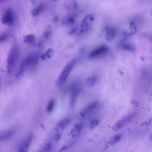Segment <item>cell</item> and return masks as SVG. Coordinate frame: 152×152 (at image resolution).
I'll use <instances>...</instances> for the list:
<instances>
[{
    "label": "cell",
    "instance_id": "cell-1",
    "mask_svg": "<svg viewBox=\"0 0 152 152\" xmlns=\"http://www.w3.org/2000/svg\"><path fill=\"white\" fill-rule=\"evenodd\" d=\"M38 60V55L36 53L24 58L20 63L18 71L16 75V78H20L29 68H34L37 65Z\"/></svg>",
    "mask_w": 152,
    "mask_h": 152
},
{
    "label": "cell",
    "instance_id": "cell-2",
    "mask_svg": "<svg viewBox=\"0 0 152 152\" xmlns=\"http://www.w3.org/2000/svg\"><path fill=\"white\" fill-rule=\"evenodd\" d=\"M19 51L18 46L16 42H14L9 52L7 60V73L10 74L15 66L18 60Z\"/></svg>",
    "mask_w": 152,
    "mask_h": 152
},
{
    "label": "cell",
    "instance_id": "cell-3",
    "mask_svg": "<svg viewBox=\"0 0 152 152\" xmlns=\"http://www.w3.org/2000/svg\"><path fill=\"white\" fill-rule=\"evenodd\" d=\"M77 61V59H73L65 65L57 79L56 85L58 87H62L65 84L69 75Z\"/></svg>",
    "mask_w": 152,
    "mask_h": 152
},
{
    "label": "cell",
    "instance_id": "cell-4",
    "mask_svg": "<svg viewBox=\"0 0 152 152\" xmlns=\"http://www.w3.org/2000/svg\"><path fill=\"white\" fill-rule=\"evenodd\" d=\"M81 85L78 83H75L72 84L70 87L71 99V105L72 107L74 106L77 98L82 91Z\"/></svg>",
    "mask_w": 152,
    "mask_h": 152
},
{
    "label": "cell",
    "instance_id": "cell-5",
    "mask_svg": "<svg viewBox=\"0 0 152 152\" xmlns=\"http://www.w3.org/2000/svg\"><path fill=\"white\" fill-rule=\"evenodd\" d=\"M135 115V114H131L118 121L112 127V131H116L122 128L131 120Z\"/></svg>",
    "mask_w": 152,
    "mask_h": 152
},
{
    "label": "cell",
    "instance_id": "cell-6",
    "mask_svg": "<svg viewBox=\"0 0 152 152\" xmlns=\"http://www.w3.org/2000/svg\"><path fill=\"white\" fill-rule=\"evenodd\" d=\"M109 48L106 46H103L92 51L89 54V58L93 59L102 56L107 53L109 52Z\"/></svg>",
    "mask_w": 152,
    "mask_h": 152
},
{
    "label": "cell",
    "instance_id": "cell-7",
    "mask_svg": "<svg viewBox=\"0 0 152 152\" xmlns=\"http://www.w3.org/2000/svg\"><path fill=\"white\" fill-rule=\"evenodd\" d=\"M14 14L11 9H7L3 17L2 22L5 25L11 26L14 23Z\"/></svg>",
    "mask_w": 152,
    "mask_h": 152
},
{
    "label": "cell",
    "instance_id": "cell-8",
    "mask_svg": "<svg viewBox=\"0 0 152 152\" xmlns=\"http://www.w3.org/2000/svg\"><path fill=\"white\" fill-rule=\"evenodd\" d=\"M33 135H30L26 139L22 145L19 149L18 152H27L33 140Z\"/></svg>",
    "mask_w": 152,
    "mask_h": 152
},
{
    "label": "cell",
    "instance_id": "cell-9",
    "mask_svg": "<svg viewBox=\"0 0 152 152\" xmlns=\"http://www.w3.org/2000/svg\"><path fill=\"white\" fill-rule=\"evenodd\" d=\"M106 38L109 41L113 40L116 34V31L114 28L107 27L106 28Z\"/></svg>",
    "mask_w": 152,
    "mask_h": 152
},
{
    "label": "cell",
    "instance_id": "cell-10",
    "mask_svg": "<svg viewBox=\"0 0 152 152\" xmlns=\"http://www.w3.org/2000/svg\"><path fill=\"white\" fill-rule=\"evenodd\" d=\"M14 132L12 131H9L1 134L0 137L1 141H6L9 140L12 138Z\"/></svg>",
    "mask_w": 152,
    "mask_h": 152
},
{
    "label": "cell",
    "instance_id": "cell-11",
    "mask_svg": "<svg viewBox=\"0 0 152 152\" xmlns=\"http://www.w3.org/2000/svg\"><path fill=\"white\" fill-rule=\"evenodd\" d=\"M55 54V51L52 49L49 48L41 56L40 58L42 60H45L48 59H50Z\"/></svg>",
    "mask_w": 152,
    "mask_h": 152
},
{
    "label": "cell",
    "instance_id": "cell-12",
    "mask_svg": "<svg viewBox=\"0 0 152 152\" xmlns=\"http://www.w3.org/2000/svg\"><path fill=\"white\" fill-rule=\"evenodd\" d=\"M97 80V78L95 76H92L86 80L85 84L88 87H92L95 84Z\"/></svg>",
    "mask_w": 152,
    "mask_h": 152
},
{
    "label": "cell",
    "instance_id": "cell-13",
    "mask_svg": "<svg viewBox=\"0 0 152 152\" xmlns=\"http://www.w3.org/2000/svg\"><path fill=\"white\" fill-rule=\"evenodd\" d=\"M35 38L34 35L30 34L26 35L23 38V41L26 43L32 44L35 41Z\"/></svg>",
    "mask_w": 152,
    "mask_h": 152
},
{
    "label": "cell",
    "instance_id": "cell-14",
    "mask_svg": "<svg viewBox=\"0 0 152 152\" xmlns=\"http://www.w3.org/2000/svg\"><path fill=\"white\" fill-rule=\"evenodd\" d=\"M119 47L121 49L130 52H133L134 50V47L133 45L129 44H123L119 45Z\"/></svg>",
    "mask_w": 152,
    "mask_h": 152
},
{
    "label": "cell",
    "instance_id": "cell-15",
    "mask_svg": "<svg viewBox=\"0 0 152 152\" xmlns=\"http://www.w3.org/2000/svg\"><path fill=\"white\" fill-rule=\"evenodd\" d=\"M70 122L69 118H67L63 120L57 124V125L60 127L62 130H63L66 128Z\"/></svg>",
    "mask_w": 152,
    "mask_h": 152
},
{
    "label": "cell",
    "instance_id": "cell-16",
    "mask_svg": "<svg viewBox=\"0 0 152 152\" xmlns=\"http://www.w3.org/2000/svg\"><path fill=\"white\" fill-rule=\"evenodd\" d=\"M98 105V103L97 102H92L90 103V105L87 108V109L85 110V112L86 113H89V112H93L95 109Z\"/></svg>",
    "mask_w": 152,
    "mask_h": 152
},
{
    "label": "cell",
    "instance_id": "cell-17",
    "mask_svg": "<svg viewBox=\"0 0 152 152\" xmlns=\"http://www.w3.org/2000/svg\"><path fill=\"white\" fill-rule=\"evenodd\" d=\"M42 10V7L40 6L33 9L31 12L32 17H35L39 15Z\"/></svg>",
    "mask_w": 152,
    "mask_h": 152
},
{
    "label": "cell",
    "instance_id": "cell-18",
    "mask_svg": "<svg viewBox=\"0 0 152 152\" xmlns=\"http://www.w3.org/2000/svg\"><path fill=\"white\" fill-rule=\"evenodd\" d=\"M131 32L129 33L130 35H132L135 34L137 31V26L135 23L131 21L130 24Z\"/></svg>",
    "mask_w": 152,
    "mask_h": 152
},
{
    "label": "cell",
    "instance_id": "cell-19",
    "mask_svg": "<svg viewBox=\"0 0 152 152\" xmlns=\"http://www.w3.org/2000/svg\"><path fill=\"white\" fill-rule=\"evenodd\" d=\"M82 125L81 124H77L76 125L75 128L72 129L71 131L72 134L74 136L76 135L81 130Z\"/></svg>",
    "mask_w": 152,
    "mask_h": 152
},
{
    "label": "cell",
    "instance_id": "cell-20",
    "mask_svg": "<svg viewBox=\"0 0 152 152\" xmlns=\"http://www.w3.org/2000/svg\"><path fill=\"white\" fill-rule=\"evenodd\" d=\"M121 138V135L119 134L114 136L111 138L110 141V143L112 144H116L120 141Z\"/></svg>",
    "mask_w": 152,
    "mask_h": 152
},
{
    "label": "cell",
    "instance_id": "cell-21",
    "mask_svg": "<svg viewBox=\"0 0 152 152\" xmlns=\"http://www.w3.org/2000/svg\"><path fill=\"white\" fill-rule=\"evenodd\" d=\"M55 101L53 100H50L47 107L46 110L49 113L52 112L54 109Z\"/></svg>",
    "mask_w": 152,
    "mask_h": 152
},
{
    "label": "cell",
    "instance_id": "cell-22",
    "mask_svg": "<svg viewBox=\"0 0 152 152\" xmlns=\"http://www.w3.org/2000/svg\"><path fill=\"white\" fill-rule=\"evenodd\" d=\"M88 28V25L86 22H82V24L81 25V30L80 31V34L83 33L85 32Z\"/></svg>",
    "mask_w": 152,
    "mask_h": 152
},
{
    "label": "cell",
    "instance_id": "cell-23",
    "mask_svg": "<svg viewBox=\"0 0 152 152\" xmlns=\"http://www.w3.org/2000/svg\"><path fill=\"white\" fill-rule=\"evenodd\" d=\"M9 34L8 33H5L1 35L0 38V42H3L7 40L9 37Z\"/></svg>",
    "mask_w": 152,
    "mask_h": 152
},
{
    "label": "cell",
    "instance_id": "cell-24",
    "mask_svg": "<svg viewBox=\"0 0 152 152\" xmlns=\"http://www.w3.org/2000/svg\"><path fill=\"white\" fill-rule=\"evenodd\" d=\"M99 123V120L98 119H95L92 120L90 124L91 128L93 129L95 128L98 125Z\"/></svg>",
    "mask_w": 152,
    "mask_h": 152
},
{
    "label": "cell",
    "instance_id": "cell-25",
    "mask_svg": "<svg viewBox=\"0 0 152 152\" xmlns=\"http://www.w3.org/2000/svg\"><path fill=\"white\" fill-rule=\"evenodd\" d=\"M128 38V34L125 32H123L121 33L120 40L121 41L124 42L126 41Z\"/></svg>",
    "mask_w": 152,
    "mask_h": 152
},
{
    "label": "cell",
    "instance_id": "cell-26",
    "mask_svg": "<svg viewBox=\"0 0 152 152\" xmlns=\"http://www.w3.org/2000/svg\"><path fill=\"white\" fill-rule=\"evenodd\" d=\"M51 34V31L50 29H48L46 30L43 33V36L45 39L49 38Z\"/></svg>",
    "mask_w": 152,
    "mask_h": 152
},
{
    "label": "cell",
    "instance_id": "cell-27",
    "mask_svg": "<svg viewBox=\"0 0 152 152\" xmlns=\"http://www.w3.org/2000/svg\"><path fill=\"white\" fill-rule=\"evenodd\" d=\"M43 148V150H44L45 151H49L52 150V146L50 143H46Z\"/></svg>",
    "mask_w": 152,
    "mask_h": 152
},
{
    "label": "cell",
    "instance_id": "cell-28",
    "mask_svg": "<svg viewBox=\"0 0 152 152\" xmlns=\"http://www.w3.org/2000/svg\"><path fill=\"white\" fill-rule=\"evenodd\" d=\"M66 23L67 24H74L75 22L74 19L72 17H68L67 18V19L66 21Z\"/></svg>",
    "mask_w": 152,
    "mask_h": 152
},
{
    "label": "cell",
    "instance_id": "cell-29",
    "mask_svg": "<svg viewBox=\"0 0 152 152\" xmlns=\"http://www.w3.org/2000/svg\"><path fill=\"white\" fill-rule=\"evenodd\" d=\"M59 20V17L58 16H56L53 18L52 20L54 23H56L58 22Z\"/></svg>",
    "mask_w": 152,
    "mask_h": 152
},
{
    "label": "cell",
    "instance_id": "cell-30",
    "mask_svg": "<svg viewBox=\"0 0 152 152\" xmlns=\"http://www.w3.org/2000/svg\"><path fill=\"white\" fill-rule=\"evenodd\" d=\"M60 138V135L59 134H57L55 135L54 140L55 142H57L59 141Z\"/></svg>",
    "mask_w": 152,
    "mask_h": 152
},
{
    "label": "cell",
    "instance_id": "cell-31",
    "mask_svg": "<svg viewBox=\"0 0 152 152\" xmlns=\"http://www.w3.org/2000/svg\"><path fill=\"white\" fill-rule=\"evenodd\" d=\"M68 148V146H64L60 149L59 150V152H62L66 150H67Z\"/></svg>",
    "mask_w": 152,
    "mask_h": 152
},
{
    "label": "cell",
    "instance_id": "cell-32",
    "mask_svg": "<svg viewBox=\"0 0 152 152\" xmlns=\"http://www.w3.org/2000/svg\"><path fill=\"white\" fill-rule=\"evenodd\" d=\"M77 30V29L76 28H73L68 33V34L69 35H71L73 34Z\"/></svg>",
    "mask_w": 152,
    "mask_h": 152
},
{
    "label": "cell",
    "instance_id": "cell-33",
    "mask_svg": "<svg viewBox=\"0 0 152 152\" xmlns=\"http://www.w3.org/2000/svg\"><path fill=\"white\" fill-rule=\"evenodd\" d=\"M73 4H74V6H73V7H74V10H76V9L77 8L76 2V1L74 0H73Z\"/></svg>",
    "mask_w": 152,
    "mask_h": 152
},
{
    "label": "cell",
    "instance_id": "cell-34",
    "mask_svg": "<svg viewBox=\"0 0 152 152\" xmlns=\"http://www.w3.org/2000/svg\"><path fill=\"white\" fill-rule=\"evenodd\" d=\"M140 59H141V60L142 62H143L145 58L144 57H140Z\"/></svg>",
    "mask_w": 152,
    "mask_h": 152
},
{
    "label": "cell",
    "instance_id": "cell-35",
    "mask_svg": "<svg viewBox=\"0 0 152 152\" xmlns=\"http://www.w3.org/2000/svg\"><path fill=\"white\" fill-rule=\"evenodd\" d=\"M40 127H41V128L43 129V130H45V127L44 125L43 124H41V125H40Z\"/></svg>",
    "mask_w": 152,
    "mask_h": 152
},
{
    "label": "cell",
    "instance_id": "cell-36",
    "mask_svg": "<svg viewBox=\"0 0 152 152\" xmlns=\"http://www.w3.org/2000/svg\"><path fill=\"white\" fill-rule=\"evenodd\" d=\"M90 19L91 21H93V20H94V18L92 16H90Z\"/></svg>",
    "mask_w": 152,
    "mask_h": 152
},
{
    "label": "cell",
    "instance_id": "cell-37",
    "mask_svg": "<svg viewBox=\"0 0 152 152\" xmlns=\"http://www.w3.org/2000/svg\"><path fill=\"white\" fill-rule=\"evenodd\" d=\"M150 139L151 141H152V133L151 134V135L150 136Z\"/></svg>",
    "mask_w": 152,
    "mask_h": 152
},
{
    "label": "cell",
    "instance_id": "cell-38",
    "mask_svg": "<svg viewBox=\"0 0 152 152\" xmlns=\"http://www.w3.org/2000/svg\"><path fill=\"white\" fill-rule=\"evenodd\" d=\"M52 1H57V0H52Z\"/></svg>",
    "mask_w": 152,
    "mask_h": 152
},
{
    "label": "cell",
    "instance_id": "cell-39",
    "mask_svg": "<svg viewBox=\"0 0 152 152\" xmlns=\"http://www.w3.org/2000/svg\"><path fill=\"white\" fill-rule=\"evenodd\" d=\"M151 95H152V93H151Z\"/></svg>",
    "mask_w": 152,
    "mask_h": 152
}]
</instances>
